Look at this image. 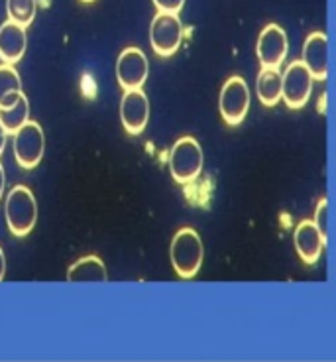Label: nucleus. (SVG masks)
Returning a JSON list of instances; mask_svg holds the SVG:
<instances>
[{"mask_svg": "<svg viewBox=\"0 0 336 362\" xmlns=\"http://www.w3.org/2000/svg\"><path fill=\"white\" fill-rule=\"evenodd\" d=\"M203 256H205V248L199 233L191 226L179 228L169 246V258L177 276L183 280L195 278L203 266Z\"/></svg>", "mask_w": 336, "mask_h": 362, "instance_id": "1", "label": "nucleus"}, {"mask_svg": "<svg viewBox=\"0 0 336 362\" xmlns=\"http://www.w3.org/2000/svg\"><path fill=\"white\" fill-rule=\"evenodd\" d=\"M4 217L14 236H26L34 230L37 221V203L34 193L26 185H16L8 191L4 203Z\"/></svg>", "mask_w": 336, "mask_h": 362, "instance_id": "2", "label": "nucleus"}, {"mask_svg": "<svg viewBox=\"0 0 336 362\" xmlns=\"http://www.w3.org/2000/svg\"><path fill=\"white\" fill-rule=\"evenodd\" d=\"M205 165V154L193 136H183L169 152V172L177 183H191L200 175Z\"/></svg>", "mask_w": 336, "mask_h": 362, "instance_id": "3", "label": "nucleus"}, {"mask_svg": "<svg viewBox=\"0 0 336 362\" xmlns=\"http://www.w3.org/2000/svg\"><path fill=\"white\" fill-rule=\"evenodd\" d=\"M220 117L228 127H238L244 122L246 115L250 110V87L244 77L232 75L220 89L218 97Z\"/></svg>", "mask_w": 336, "mask_h": 362, "instance_id": "4", "label": "nucleus"}, {"mask_svg": "<svg viewBox=\"0 0 336 362\" xmlns=\"http://www.w3.org/2000/svg\"><path fill=\"white\" fill-rule=\"evenodd\" d=\"M183 30L179 14L173 12H157L150 24V44L155 54L162 57H172L181 47Z\"/></svg>", "mask_w": 336, "mask_h": 362, "instance_id": "5", "label": "nucleus"}, {"mask_svg": "<svg viewBox=\"0 0 336 362\" xmlns=\"http://www.w3.org/2000/svg\"><path fill=\"white\" fill-rule=\"evenodd\" d=\"M46 152V134L42 127L28 120L24 127L14 132V160L24 170H34L42 162Z\"/></svg>", "mask_w": 336, "mask_h": 362, "instance_id": "6", "label": "nucleus"}, {"mask_svg": "<svg viewBox=\"0 0 336 362\" xmlns=\"http://www.w3.org/2000/svg\"><path fill=\"white\" fill-rule=\"evenodd\" d=\"M313 75L307 69V65L301 59L287 65V69L283 71V89L282 99L283 103L293 110L303 109L311 99L313 93Z\"/></svg>", "mask_w": 336, "mask_h": 362, "instance_id": "7", "label": "nucleus"}, {"mask_svg": "<svg viewBox=\"0 0 336 362\" xmlns=\"http://www.w3.org/2000/svg\"><path fill=\"white\" fill-rule=\"evenodd\" d=\"M256 54L260 67L268 69H280L285 57L289 54V40L280 24H268L258 36Z\"/></svg>", "mask_w": 336, "mask_h": 362, "instance_id": "8", "label": "nucleus"}, {"mask_svg": "<svg viewBox=\"0 0 336 362\" xmlns=\"http://www.w3.org/2000/svg\"><path fill=\"white\" fill-rule=\"evenodd\" d=\"M150 64L140 47H126L116 59V79L124 90L142 89L148 81Z\"/></svg>", "mask_w": 336, "mask_h": 362, "instance_id": "9", "label": "nucleus"}, {"mask_svg": "<svg viewBox=\"0 0 336 362\" xmlns=\"http://www.w3.org/2000/svg\"><path fill=\"white\" fill-rule=\"evenodd\" d=\"M120 120L128 134L138 136L144 132L150 120V100L144 90H124L122 100H120Z\"/></svg>", "mask_w": 336, "mask_h": 362, "instance_id": "10", "label": "nucleus"}, {"mask_svg": "<svg viewBox=\"0 0 336 362\" xmlns=\"http://www.w3.org/2000/svg\"><path fill=\"white\" fill-rule=\"evenodd\" d=\"M293 243L299 258L305 264H315L323 254L327 238L318 230V226L313 221H301L295 233H293Z\"/></svg>", "mask_w": 336, "mask_h": 362, "instance_id": "11", "label": "nucleus"}, {"mask_svg": "<svg viewBox=\"0 0 336 362\" xmlns=\"http://www.w3.org/2000/svg\"><path fill=\"white\" fill-rule=\"evenodd\" d=\"M328 42L325 32H313L303 44L301 62L307 65L315 81H325L328 69Z\"/></svg>", "mask_w": 336, "mask_h": 362, "instance_id": "12", "label": "nucleus"}, {"mask_svg": "<svg viewBox=\"0 0 336 362\" xmlns=\"http://www.w3.org/2000/svg\"><path fill=\"white\" fill-rule=\"evenodd\" d=\"M28 47L26 26L6 20L0 24V59L2 64H18Z\"/></svg>", "mask_w": 336, "mask_h": 362, "instance_id": "13", "label": "nucleus"}, {"mask_svg": "<svg viewBox=\"0 0 336 362\" xmlns=\"http://www.w3.org/2000/svg\"><path fill=\"white\" fill-rule=\"evenodd\" d=\"M283 89V73L280 69H268L262 67L256 79V93L258 99L264 107H275L282 100Z\"/></svg>", "mask_w": 336, "mask_h": 362, "instance_id": "14", "label": "nucleus"}, {"mask_svg": "<svg viewBox=\"0 0 336 362\" xmlns=\"http://www.w3.org/2000/svg\"><path fill=\"white\" fill-rule=\"evenodd\" d=\"M107 266L100 260L99 256H85L81 260L71 264V268L67 270V281H107Z\"/></svg>", "mask_w": 336, "mask_h": 362, "instance_id": "15", "label": "nucleus"}, {"mask_svg": "<svg viewBox=\"0 0 336 362\" xmlns=\"http://www.w3.org/2000/svg\"><path fill=\"white\" fill-rule=\"evenodd\" d=\"M22 95V79L14 65L2 64L0 65V109L10 107L16 103Z\"/></svg>", "mask_w": 336, "mask_h": 362, "instance_id": "16", "label": "nucleus"}, {"mask_svg": "<svg viewBox=\"0 0 336 362\" xmlns=\"http://www.w3.org/2000/svg\"><path fill=\"white\" fill-rule=\"evenodd\" d=\"M0 120H2L4 128L8 130V134H14L16 130H20L30 120V103H28L24 93L20 95V99L16 103L0 109Z\"/></svg>", "mask_w": 336, "mask_h": 362, "instance_id": "17", "label": "nucleus"}, {"mask_svg": "<svg viewBox=\"0 0 336 362\" xmlns=\"http://www.w3.org/2000/svg\"><path fill=\"white\" fill-rule=\"evenodd\" d=\"M37 12V0H6V14L8 20L22 24V26H30Z\"/></svg>", "mask_w": 336, "mask_h": 362, "instance_id": "18", "label": "nucleus"}, {"mask_svg": "<svg viewBox=\"0 0 336 362\" xmlns=\"http://www.w3.org/2000/svg\"><path fill=\"white\" fill-rule=\"evenodd\" d=\"M315 225L318 226V230L323 233V236L327 238L328 230V201L320 199L317 205V213H315Z\"/></svg>", "mask_w": 336, "mask_h": 362, "instance_id": "19", "label": "nucleus"}, {"mask_svg": "<svg viewBox=\"0 0 336 362\" xmlns=\"http://www.w3.org/2000/svg\"><path fill=\"white\" fill-rule=\"evenodd\" d=\"M152 2L157 12H173V14H179L185 4V0H152Z\"/></svg>", "mask_w": 336, "mask_h": 362, "instance_id": "20", "label": "nucleus"}, {"mask_svg": "<svg viewBox=\"0 0 336 362\" xmlns=\"http://www.w3.org/2000/svg\"><path fill=\"white\" fill-rule=\"evenodd\" d=\"M6 140H8V130L4 128L2 120H0V154L4 152V146H6Z\"/></svg>", "mask_w": 336, "mask_h": 362, "instance_id": "21", "label": "nucleus"}, {"mask_svg": "<svg viewBox=\"0 0 336 362\" xmlns=\"http://www.w3.org/2000/svg\"><path fill=\"white\" fill-rule=\"evenodd\" d=\"M4 185H6V173H4V168L0 163V197L4 195Z\"/></svg>", "mask_w": 336, "mask_h": 362, "instance_id": "22", "label": "nucleus"}, {"mask_svg": "<svg viewBox=\"0 0 336 362\" xmlns=\"http://www.w3.org/2000/svg\"><path fill=\"white\" fill-rule=\"evenodd\" d=\"M4 274H6V258H4V252L0 248V280L4 278Z\"/></svg>", "mask_w": 336, "mask_h": 362, "instance_id": "23", "label": "nucleus"}, {"mask_svg": "<svg viewBox=\"0 0 336 362\" xmlns=\"http://www.w3.org/2000/svg\"><path fill=\"white\" fill-rule=\"evenodd\" d=\"M81 2H85V4H91V2H95V0H81Z\"/></svg>", "mask_w": 336, "mask_h": 362, "instance_id": "24", "label": "nucleus"}]
</instances>
